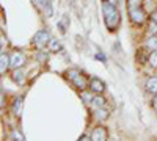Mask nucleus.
I'll return each instance as SVG.
<instances>
[{"label": "nucleus", "instance_id": "10", "mask_svg": "<svg viewBox=\"0 0 157 141\" xmlns=\"http://www.w3.org/2000/svg\"><path fill=\"white\" fill-rule=\"evenodd\" d=\"M91 105H93L94 108L107 107V99H104L101 94H94V97H93V102H91Z\"/></svg>", "mask_w": 157, "mask_h": 141}, {"label": "nucleus", "instance_id": "24", "mask_svg": "<svg viewBox=\"0 0 157 141\" xmlns=\"http://www.w3.org/2000/svg\"><path fill=\"white\" fill-rule=\"evenodd\" d=\"M96 58H99V60H102V61H105V58H104V55H101V54H98V55H96Z\"/></svg>", "mask_w": 157, "mask_h": 141}, {"label": "nucleus", "instance_id": "16", "mask_svg": "<svg viewBox=\"0 0 157 141\" xmlns=\"http://www.w3.org/2000/svg\"><path fill=\"white\" fill-rule=\"evenodd\" d=\"M148 61L151 63V66H152V68H157V49H155V50H152V54L149 55Z\"/></svg>", "mask_w": 157, "mask_h": 141}, {"label": "nucleus", "instance_id": "11", "mask_svg": "<svg viewBox=\"0 0 157 141\" xmlns=\"http://www.w3.org/2000/svg\"><path fill=\"white\" fill-rule=\"evenodd\" d=\"M109 110H107V107H101V108H96V118L98 119H101V121H104V119H107L109 118Z\"/></svg>", "mask_w": 157, "mask_h": 141}, {"label": "nucleus", "instance_id": "8", "mask_svg": "<svg viewBox=\"0 0 157 141\" xmlns=\"http://www.w3.org/2000/svg\"><path fill=\"white\" fill-rule=\"evenodd\" d=\"M0 60H2V65H0V72L5 74L8 71V68L11 66V57H8L5 52H2V55H0Z\"/></svg>", "mask_w": 157, "mask_h": 141}, {"label": "nucleus", "instance_id": "12", "mask_svg": "<svg viewBox=\"0 0 157 141\" xmlns=\"http://www.w3.org/2000/svg\"><path fill=\"white\" fill-rule=\"evenodd\" d=\"M22 111V97H17L14 100V104H13V113L16 114V116H19Z\"/></svg>", "mask_w": 157, "mask_h": 141}, {"label": "nucleus", "instance_id": "19", "mask_svg": "<svg viewBox=\"0 0 157 141\" xmlns=\"http://www.w3.org/2000/svg\"><path fill=\"white\" fill-rule=\"evenodd\" d=\"M148 58H149V57H146V55L143 57V49H140V50H138V54H137V61H140V63H145Z\"/></svg>", "mask_w": 157, "mask_h": 141}, {"label": "nucleus", "instance_id": "20", "mask_svg": "<svg viewBox=\"0 0 157 141\" xmlns=\"http://www.w3.org/2000/svg\"><path fill=\"white\" fill-rule=\"evenodd\" d=\"M13 139H19V141H24L25 138H24V135H22L21 132L14 130V132H13Z\"/></svg>", "mask_w": 157, "mask_h": 141}, {"label": "nucleus", "instance_id": "21", "mask_svg": "<svg viewBox=\"0 0 157 141\" xmlns=\"http://www.w3.org/2000/svg\"><path fill=\"white\" fill-rule=\"evenodd\" d=\"M149 20H152V22H155V24H157V11L151 13V16H149Z\"/></svg>", "mask_w": 157, "mask_h": 141}, {"label": "nucleus", "instance_id": "13", "mask_svg": "<svg viewBox=\"0 0 157 141\" xmlns=\"http://www.w3.org/2000/svg\"><path fill=\"white\" fill-rule=\"evenodd\" d=\"M13 80H14L16 83H19V85H22L24 83V72L17 68L14 72H13Z\"/></svg>", "mask_w": 157, "mask_h": 141}, {"label": "nucleus", "instance_id": "6", "mask_svg": "<svg viewBox=\"0 0 157 141\" xmlns=\"http://www.w3.org/2000/svg\"><path fill=\"white\" fill-rule=\"evenodd\" d=\"M107 129L104 127H96V129L91 132V139L93 141H105L107 139Z\"/></svg>", "mask_w": 157, "mask_h": 141}, {"label": "nucleus", "instance_id": "1", "mask_svg": "<svg viewBox=\"0 0 157 141\" xmlns=\"http://www.w3.org/2000/svg\"><path fill=\"white\" fill-rule=\"evenodd\" d=\"M102 13H104V19H105V25L110 32L116 30L118 25L121 22V16L118 13L116 6L110 2V0H102Z\"/></svg>", "mask_w": 157, "mask_h": 141}, {"label": "nucleus", "instance_id": "15", "mask_svg": "<svg viewBox=\"0 0 157 141\" xmlns=\"http://www.w3.org/2000/svg\"><path fill=\"white\" fill-rule=\"evenodd\" d=\"M49 49L52 50V52H60V50H61V44L57 39H50L49 41Z\"/></svg>", "mask_w": 157, "mask_h": 141}, {"label": "nucleus", "instance_id": "3", "mask_svg": "<svg viewBox=\"0 0 157 141\" xmlns=\"http://www.w3.org/2000/svg\"><path fill=\"white\" fill-rule=\"evenodd\" d=\"M68 79L75 85V88L82 89V91L86 88V80H85V77H83V74H82L80 71H77V69L68 71Z\"/></svg>", "mask_w": 157, "mask_h": 141}, {"label": "nucleus", "instance_id": "7", "mask_svg": "<svg viewBox=\"0 0 157 141\" xmlns=\"http://www.w3.org/2000/svg\"><path fill=\"white\" fill-rule=\"evenodd\" d=\"M24 63H25V55L22 52H14L11 55V66L17 69L21 66H24Z\"/></svg>", "mask_w": 157, "mask_h": 141}, {"label": "nucleus", "instance_id": "25", "mask_svg": "<svg viewBox=\"0 0 157 141\" xmlns=\"http://www.w3.org/2000/svg\"><path fill=\"white\" fill-rule=\"evenodd\" d=\"M110 2H112V3H113V5H116V3H118V2H120V0H110Z\"/></svg>", "mask_w": 157, "mask_h": 141}, {"label": "nucleus", "instance_id": "9", "mask_svg": "<svg viewBox=\"0 0 157 141\" xmlns=\"http://www.w3.org/2000/svg\"><path fill=\"white\" fill-rule=\"evenodd\" d=\"M145 88H146L148 93L155 94L157 93V77H149V79L146 80V83H145Z\"/></svg>", "mask_w": 157, "mask_h": 141}, {"label": "nucleus", "instance_id": "4", "mask_svg": "<svg viewBox=\"0 0 157 141\" xmlns=\"http://www.w3.org/2000/svg\"><path fill=\"white\" fill-rule=\"evenodd\" d=\"M49 41H50V36H49V33H47V32H44V30L35 33L33 39H32V43H33L36 47H39V49L46 47V46L49 44Z\"/></svg>", "mask_w": 157, "mask_h": 141}, {"label": "nucleus", "instance_id": "23", "mask_svg": "<svg viewBox=\"0 0 157 141\" xmlns=\"http://www.w3.org/2000/svg\"><path fill=\"white\" fill-rule=\"evenodd\" d=\"M78 139H80V141H82V139H83V141H86V139H91V138H88L86 135H82V136H80V138H78Z\"/></svg>", "mask_w": 157, "mask_h": 141}, {"label": "nucleus", "instance_id": "22", "mask_svg": "<svg viewBox=\"0 0 157 141\" xmlns=\"http://www.w3.org/2000/svg\"><path fill=\"white\" fill-rule=\"evenodd\" d=\"M152 108L157 111V93L154 94V99H152Z\"/></svg>", "mask_w": 157, "mask_h": 141}, {"label": "nucleus", "instance_id": "14", "mask_svg": "<svg viewBox=\"0 0 157 141\" xmlns=\"http://www.w3.org/2000/svg\"><path fill=\"white\" fill-rule=\"evenodd\" d=\"M80 97L83 99L85 104H91V102H93V97H94V93H93V91H91V93H86L85 89H83V91L80 93Z\"/></svg>", "mask_w": 157, "mask_h": 141}, {"label": "nucleus", "instance_id": "2", "mask_svg": "<svg viewBox=\"0 0 157 141\" xmlns=\"http://www.w3.org/2000/svg\"><path fill=\"white\" fill-rule=\"evenodd\" d=\"M143 0H127V13H129V19L132 20L135 25H143L145 24V11L141 8Z\"/></svg>", "mask_w": 157, "mask_h": 141}, {"label": "nucleus", "instance_id": "17", "mask_svg": "<svg viewBox=\"0 0 157 141\" xmlns=\"http://www.w3.org/2000/svg\"><path fill=\"white\" fill-rule=\"evenodd\" d=\"M146 47H148V49H152V50H155V49H157V36L149 38V41L146 43Z\"/></svg>", "mask_w": 157, "mask_h": 141}, {"label": "nucleus", "instance_id": "18", "mask_svg": "<svg viewBox=\"0 0 157 141\" xmlns=\"http://www.w3.org/2000/svg\"><path fill=\"white\" fill-rule=\"evenodd\" d=\"M47 58H49V54L44 52V50H39V54H38V61L44 63V61H47Z\"/></svg>", "mask_w": 157, "mask_h": 141}, {"label": "nucleus", "instance_id": "5", "mask_svg": "<svg viewBox=\"0 0 157 141\" xmlns=\"http://www.w3.org/2000/svg\"><path fill=\"white\" fill-rule=\"evenodd\" d=\"M88 86H90V91H93L94 94H102L105 91V83L99 80L98 77H91L88 82Z\"/></svg>", "mask_w": 157, "mask_h": 141}]
</instances>
